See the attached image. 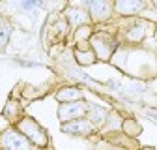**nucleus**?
Listing matches in <instances>:
<instances>
[{
    "label": "nucleus",
    "mask_w": 157,
    "mask_h": 150,
    "mask_svg": "<svg viewBox=\"0 0 157 150\" xmlns=\"http://www.w3.org/2000/svg\"><path fill=\"white\" fill-rule=\"evenodd\" d=\"M60 131L66 135H71V137H92V135L97 133V129L90 124V120L86 116L66 122V124H60Z\"/></svg>",
    "instance_id": "nucleus-8"
},
{
    "label": "nucleus",
    "mask_w": 157,
    "mask_h": 150,
    "mask_svg": "<svg viewBox=\"0 0 157 150\" xmlns=\"http://www.w3.org/2000/svg\"><path fill=\"white\" fill-rule=\"evenodd\" d=\"M11 32H13V28H11V25H10L8 21H4L2 25H0V53H2V51L6 49V45L10 43Z\"/></svg>",
    "instance_id": "nucleus-17"
},
{
    "label": "nucleus",
    "mask_w": 157,
    "mask_h": 150,
    "mask_svg": "<svg viewBox=\"0 0 157 150\" xmlns=\"http://www.w3.org/2000/svg\"><path fill=\"white\" fill-rule=\"evenodd\" d=\"M94 25H84L73 30V43L81 45V43H90V38L94 36Z\"/></svg>",
    "instance_id": "nucleus-16"
},
{
    "label": "nucleus",
    "mask_w": 157,
    "mask_h": 150,
    "mask_svg": "<svg viewBox=\"0 0 157 150\" xmlns=\"http://www.w3.org/2000/svg\"><path fill=\"white\" fill-rule=\"evenodd\" d=\"M0 150H36L13 124L0 131Z\"/></svg>",
    "instance_id": "nucleus-3"
},
{
    "label": "nucleus",
    "mask_w": 157,
    "mask_h": 150,
    "mask_svg": "<svg viewBox=\"0 0 157 150\" xmlns=\"http://www.w3.org/2000/svg\"><path fill=\"white\" fill-rule=\"evenodd\" d=\"M73 60L77 66H81V68H88V66H94L97 62V56L95 53L92 51L90 43H81V45H75L73 47Z\"/></svg>",
    "instance_id": "nucleus-10"
},
{
    "label": "nucleus",
    "mask_w": 157,
    "mask_h": 150,
    "mask_svg": "<svg viewBox=\"0 0 157 150\" xmlns=\"http://www.w3.org/2000/svg\"><path fill=\"white\" fill-rule=\"evenodd\" d=\"M150 4H151V6H153V10L157 11V0H150Z\"/></svg>",
    "instance_id": "nucleus-23"
},
{
    "label": "nucleus",
    "mask_w": 157,
    "mask_h": 150,
    "mask_svg": "<svg viewBox=\"0 0 157 150\" xmlns=\"http://www.w3.org/2000/svg\"><path fill=\"white\" fill-rule=\"evenodd\" d=\"M62 15H64L66 23H67V26H69L71 30H75V28H78V26H84V25H92V19H90L88 11L82 10V8L71 6V4H69L67 8H64Z\"/></svg>",
    "instance_id": "nucleus-9"
},
{
    "label": "nucleus",
    "mask_w": 157,
    "mask_h": 150,
    "mask_svg": "<svg viewBox=\"0 0 157 150\" xmlns=\"http://www.w3.org/2000/svg\"><path fill=\"white\" fill-rule=\"evenodd\" d=\"M54 100L58 103H69V101H78V100H86L84 92L81 90V86L77 85H64L54 92Z\"/></svg>",
    "instance_id": "nucleus-11"
},
{
    "label": "nucleus",
    "mask_w": 157,
    "mask_h": 150,
    "mask_svg": "<svg viewBox=\"0 0 157 150\" xmlns=\"http://www.w3.org/2000/svg\"><path fill=\"white\" fill-rule=\"evenodd\" d=\"M45 0H19V10L25 13H32L39 8H43Z\"/></svg>",
    "instance_id": "nucleus-18"
},
{
    "label": "nucleus",
    "mask_w": 157,
    "mask_h": 150,
    "mask_svg": "<svg viewBox=\"0 0 157 150\" xmlns=\"http://www.w3.org/2000/svg\"><path fill=\"white\" fill-rule=\"evenodd\" d=\"M105 85H107L109 88H112V90H120V88H122V83L118 81V79H109Z\"/></svg>",
    "instance_id": "nucleus-20"
},
{
    "label": "nucleus",
    "mask_w": 157,
    "mask_h": 150,
    "mask_svg": "<svg viewBox=\"0 0 157 150\" xmlns=\"http://www.w3.org/2000/svg\"><path fill=\"white\" fill-rule=\"evenodd\" d=\"M114 15L129 19V17H140V13L148 8V0H112Z\"/></svg>",
    "instance_id": "nucleus-7"
},
{
    "label": "nucleus",
    "mask_w": 157,
    "mask_h": 150,
    "mask_svg": "<svg viewBox=\"0 0 157 150\" xmlns=\"http://www.w3.org/2000/svg\"><path fill=\"white\" fill-rule=\"evenodd\" d=\"M13 126L32 143V146H34L36 150H47V148L51 146V139H49L47 129L39 124L34 116L23 115Z\"/></svg>",
    "instance_id": "nucleus-1"
},
{
    "label": "nucleus",
    "mask_w": 157,
    "mask_h": 150,
    "mask_svg": "<svg viewBox=\"0 0 157 150\" xmlns=\"http://www.w3.org/2000/svg\"><path fill=\"white\" fill-rule=\"evenodd\" d=\"M122 133L131 137V139H136L142 133V126H140V122L136 120L135 116H125L124 124H122Z\"/></svg>",
    "instance_id": "nucleus-14"
},
{
    "label": "nucleus",
    "mask_w": 157,
    "mask_h": 150,
    "mask_svg": "<svg viewBox=\"0 0 157 150\" xmlns=\"http://www.w3.org/2000/svg\"><path fill=\"white\" fill-rule=\"evenodd\" d=\"M107 116H109V109H107L105 105H99V103H88L86 118L90 120V124H92L97 131H101V128L105 126Z\"/></svg>",
    "instance_id": "nucleus-12"
},
{
    "label": "nucleus",
    "mask_w": 157,
    "mask_h": 150,
    "mask_svg": "<svg viewBox=\"0 0 157 150\" xmlns=\"http://www.w3.org/2000/svg\"><path fill=\"white\" fill-rule=\"evenodd\" d=\"M17 66H23V68H39L41 62H30V60H23V58H15L13 60Z\"/></svg>",
    "instance_id": "nucleus-19"
},
{
    "label": "nucleus",
    "mask_w": 157,
    "mask_h": 150,
    "mask_svg": "<svg viewBox=\"0 0 157 150\" xmlns=\"http://www.w3.org/2000/svg\"><path fill=\"white\" fill-rule=\"evenodd\" d=\"M2 116L4 118H8L10 122H17L19 118L23 116V105L19 103V101H13V100H10L8 103H6V107H4V111H2Z\"/></svg>",
    "instance_id": "nucleus-15"
},
{
    "label": "nucleus",
    "mask_w": 157,
    "mask_h": 150,
    "mask_svg": "<svg viewBox=\"0 0 157 150\" xmlns=\"http://www.w3.org/2000/svg\"><path fill=\"white\" fill-rule=\"evenodd\" d=\"M90 47L95 53L97 60H112L114 53L120 47V41H118V36L109 32V30H95L94 36L90 38Z\"/></svg>",
    "instance_id": "nucleus-2"
},
{
    "label": "nucleus",
    "mask_w": 157,
    "mask_h": 150,
    "mask_svg": "<svg viewBox=\"0 0 157 150\" xmlns=\"http://www.w3.org/2000/svg\"><path fill=\"white\" fill-rule=\"evenodd\" d=\"M88 111V101L86 100H78V101H69V103H60L56 111V116L60 120V124L77 120V118H84Z\"/></svg>",
    "instance_id": "nucleus-5"
},
{
    "label": "nucleus",
    "mask_w": 157,
    "mask_h": 150,
    "mask_svg": "<svg viewBox=\"0 0 157 150\" xmlns=\"http://www.w3.org/2000/svg\"><path fill=\"white\" fill-rule=\"evenodd\" d=\"M150 26H151V23L142 19V17H129V25L122 30L124 32V41L127 45H140L146 40Z\"/></svg>",
    "instance_id": "nucleus-4"
},
{
    "label": "nucleus",
    "mask_w": 157,
    "mask_h": 150,
    "mask_svg": "<svg viewBox=\"0 0 157 150\" xmlns=\"http://www.w3.org/2000/svg\"><path fill=\"white\" fill-rule=\"evenodd\" d=\"M146 115H148V118H151V120L157 124V112H155V111H146Z\"/></svg>",
    "instance_id": "nucleus-21"
},
{
    "label": "nucleus",
    "mask_w": 157,
    "mask_h": 150,
    "mask_svg": "<svg viewBox=\"0 0 157 150\" xmlns=\"http://www.w3.org/2000/svg\"><path fill=\"white\" fill-rule=\"evenodd\" d=\"M124 118H125V116H122V112H118L116 109L109 111L107 122H105V126L101 128V133H107V135L120 133V131H122V124H124Z\"/></svg>",
    "instance_id": "nucleus-13"
},
{
    "label": "nucleus",
    "mask_w": 157,
    "mask_h": 150,
    "mask_svg": "<svg viewBox=\"0 0 157 150\" xmlns=\"http://www.w3.org/2000/svg\"><path fill=\"white\" fill-rule=\"evenodd\" d=\"M4 21H6V19H4V17H2V13H0V25H2V23H4Z\"/></svg>",
    "instance_id": "nucleus-24"
},
{
    "label": "nucleus",
    "mask_w": 157,
    "mask_h": 150,
    "mask_svg": "<svg viewBox=\"0 0 157 150\" xmlns=\"http://www.w3.org/2000/svg\"><path fill=\"white\" fill-rule=\"evenodd\" d=\"M88 15L92 25H105L114 17V4L112 0H92L88 8Z\"/></svg>",
    "instance_id": "nucleus-6"
},
{
    "label": "nucleus",
    "mask_w": 157,
    "mask_h": 150,
    "mask_svg": "<svg viewBox=\"0 0 157 150\" xmlns=\"http://www.w3.org/2000/svg\"><path fill=\"white\" fill-rule=\"evenodd\" d=\"M136 150H157V148H153V146H140V148H136Z\"/></svg>",
    "instance_id": "nucleus-22"
}]
</instances>
